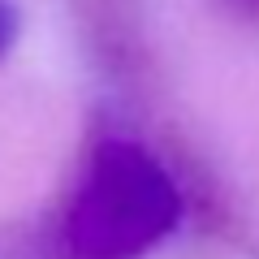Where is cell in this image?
Here are the masks:
<instances>
[{"label": "cell", "instance_id": "1", "mask_svg": "<svg viewBox=\"0 0 259 259\" xmlns=\"http://www.w3.org/2000/svg\"><path fill=\"white\" fill-rule=\"evenodd\" d=\"M182 221L173 173L143 143L108 134L91 147L65 203L44 216L56 259H143Z\"/></svg>", "mask_w": 259, "mask_h": 259}, {"label": "cell", "instance_id": "2", "mask_svg": "<svg viewBox=\"0 0 259 259\" xmlns=\"http://www.w3.org/2000/svg\"><path fill=\"white\" fill-rule=\"evenodd\" d=\"M0 259H56L48 229H44V216L0 225Z\"/></svg>", "mask_w": 259, "mask_h": 259}, {"label": "cell", "instance_id": "3", "mask_svg": "<svg viewBox=\"0 0 259 259\" xmlns=\"http://www.w3.org/2000/svg\"><path fill=\"white\" fill-rule=\"evenodd\" d=\"M18 30H22V13L13 0H0V56L18 44Z\"/></svg>", "mask_w": 259, "mask_h": 259}]
</instances>
